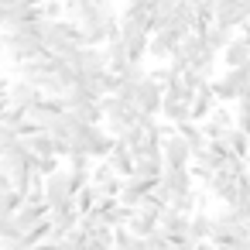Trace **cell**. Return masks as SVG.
Instances as JSON below:
<instances>
[{
	"mask_svg": "<svg viewBox=\"0 0 250 250\" xmlns=\"http://www.w3.org/2000/svg\"><path fill=\"white\" fill-rule=\"evenodd\" d=\"M103 48H106V59H110V69H113V72H124V69L130 65V52H127V45H124L120 35H113Z\"/></svg>",
	"mask_w": 250,
	"mask_h": 250,
	"instance_id": "obj_14",
	"label": "cell"
},
{
	"mask_svg": "<svg viewBox=\"0 0 250 250\" xmlns=\"http://www.w3.org/2000/svg\"><path fill=\"white\" fill-rule=\"evenodd\" d=\"M240 31H243V38H247V42H250V24H243V28H240Z\"/></svg>",
	"mask_w": 250,
	"mask_h": 250,
	"instance_id": "obj_27",
	"label": "cell"
},
{
	"mask_svg": "<svg viewBox=\"0 0 250 250\" xmlns=\"http://www.w3.org/2000/svg\"><path fill=\"white\" fill-rule=\"evenodd\" d=\"M182 38H185V31H178V28H161V31H154L151 35V59H158V62H168L175 52H178V45H182Z\"/></svg>",
	"mask_w": 250,
	"mask_h": 250,
	"instance_id": "obj_5",
	"label": "cell"
},
{
	"mask_svg": "<svg viewBox=\"0 0 250 250\" xmlns=\"http://www.w3.org/2000/svg\"><path fill=\"white\" fill-rule=\"evenodd\" d=\"M134 103L141 106V113H158V117H161L165 83H161V79H154V76H151V69H147V76L141 79V86H137V100H134Z\"/></svg>",
	"mask_w": 250,
	"mask_h": 250,
	"instance_id": "obj_3",
	"label": "cell"
},
{
	"mask_svg": "<svg viewBox=\"0 0 250 250\" xmlns=\"http://www.w3.org/2000/svg\"><path fill=\"white\" fill-rule=\"evenodd\" d=\"M223 62H226V69H233V65H243V62H250V42L240 35V38H233L226 48H223Z\"/></svg>",
	"mask_w": 250,
	"mask_h": 250,
	"instance_id": "obj_16",
	"label": "cell"
},
{
	"mask_svg": "<svg viewBox=\"0 0 250 250\" xmlns=\"http://www.w3.org/2000/svg\"><path fill=\"white\" fill-rule=\"evenodd\" d=\"M141 120V106L137 103H127L124 110H113V113H106L103 117V127L113 134V137H120V134H127L134 124Z\"/></svg>",
	"mask_w": 250,
	"mask_h": 250,
	"instance_id": "obj_8",
	"label": "cell"
},
{
	"mask_svg": "<svg viewBox=\"0 0 250 250\" xmlns=\"http://www.w3.org/2000/svg\"><path fill=\"white\" fill-rule=\"evenodd\" d=\"M212 226H216V219H212V212H209L206 206H199V209L192 212V223H188V233L195 236V243H199V247H206V243L212 240Z\"/></svg>",
	"mask_w": 250,
	"mask_h": 250,
	"instance_id": "obj_9",
	"label": "cell"
},
{
	"mask_svg": "<svg viewBox=\"0 0 250 250\" xmlns=\"http://www.w3.org/2000/svg\"><path fill=\"white\" fill-rule=\"evenodd\" d=\"M18 141H21V134H18V130L7 124V120H0V154H4L7 147H14Z\"/></svg>",
	"mask_w": 250,
	"mask_h": 250,
	"instance_id": "obj_22",
	"label": "cell"
},
{
	"mask_svg": "<svg viewBox=\"0 0 250 250\" xmlns=\"http://www.w3.org/2000/svg\"><path fill=\"white\" fill-rule=\"evenodd\" d=\"M216 106H219V100H216V93H212V79H209V83L195 93V100H192V120H199V124H202Z\"/></svg>",
	"mask_w": 250,
	"mask_h": 250,
	"instance_id": "obj_11",
	"label": "cell"
},
{
	"mask_svg": "<svg viewBox=\"0 0 250 250\" xmlns=\"http://www.w3.org/2000/svg\"><path fill=\"white\" fill-rule=\"evenodd\" d=\"M4 42H7V59H14V65L48 52L38 21H31V24H18V28H7V31H4Z\"/></svg>",
	"mask_w": 250,
	"mask_h": 250,
	"instance_id": "obj_1",
	"label": "cell"
},
{
	"mask_svg": "<svg viewBox=\"0 0 250 250\" xmlns=\"http://www.w3.org/2000/svg\"><path fill=\"white\" fill-rule=\"evenodd\" d=\"M7 18H11V4L0 0V28H7Z\"/></svg>",
	"mask_w": 250,
	"mask_h": 250,
	"instance_id": "obj_25",
	"label": "cell"
},
{
	"mask_svg": "<svg viewBox=\"0 0 250 250\" xmlns=\"http://www.w3.org/2000/svg\"><path fill=\"white\" fill-rule=\"evenodd\" d=\"M7 93H11V103H14V106H21V110H31V106H38V103L45 100V89H42L38 83H31V79H24V76H18V79H11V86H7Z\"/></svg>",
	"mask_w": 250,
	"mask_h": 250,
	"instance_id": "obj_4",
	"label": "cell"
},
{
	"mask_svg": "<svg viewBox=\"0 0 250 250\" xmlns=\"http://www.w3.org/2000/svg\"><path fill=\"white\" fill-rule=\"evenodd\" d=\"M188 223H192V212H182V209H175V206H165V212H161V229H168L171 236H178V233H188Z\"/></svg>",
	"mask_w": 250,
	"mask_h": 250,
	"instance_id": "obj_13",
	"label": "cell"
},
{
	"mask_svg": "<svg viewBox=\"0 0 250 250\" xmlns=\"http://www.w3.org/2000/svg\"><path fill=\"white\" fill-rule=\"evenodd\" d=\"M202 42H206V48H212V52H219L223 55V48L233 42V28H223V24H209L206 31H202Z\"/></svg>",
	"mask_w": 250,
	"mask_h": 250,
	"instance_id": "obj_17",
	"label": "cell"
},
{
	"mask_svg": "<svg viewBox=\"0 0 250 250\" xmlns=\"http://www.w3.org/2000/svg\"><path fill=\"white\" fill-rule=\"evenodd\" d=\"M134 175L141 178H161L165 175V154H141L134 165Z\"/></svg>",
	"mask_w": 250,
	"mask_h": 250,
	"instance_id": "obj_18",
	"label": "cell"
},
{
	"mask_svg": "<svg viewBox=\"0 0 250 250\" xmlns=\"http://www.w3.org/2000/svg\"><path fill=\"white\" fill-rule=\"evenodd\" d=\"M7 188H14V182H11V175L0 168V192H7Z\"/></svg>",
	"mask_w": 250,
	"mask_h": 250,
	"instance_id": "obj_26",
	"label": "cell"
},
{
	"mask_svg": "<svg viewBox=\"0 0 250 250\" xmlns=\"http://www.w3.org/2000/svg\"><path fill=\"white\" fill-rule=\"evenodd\" d=\"M106 158H110V165H113V168H117V171H120L124 178H127V175H134V165H137V154L130 151V144H127L124 137H117V144H113V151H110Z\"/></svg>",
	"mask_w": 250,
	"mask_h": 250,
	"instance_id": "obj_10",
	"label": "cell"
},
{
	"mask_svg": "<svg viewBox=\"0 0 250 250\" xmlns=\"http://www.w3.org/2000/svg\"><path fill=\"white\" fill-rule=\"evenodd\" d=\"M96 202H100V188L89 182V185H83L79 192H76V206H79V212L83 216H89L93 209H96Z\"/></svg>",
	"mask_w": 250,
	"mask_h": 250,
	"instance_id": "obj_20",
	"label": "cell"
},
{
	"mask_svg": "<svg viewBox=\"0 0 250 250\" xmlns=\"http://www.w3.org/2000/svg\"><path fill=\"white\" fill-rule=\"evenodd\" d=\"M62 165H65L62 154H45V158H38V171H42V175H52V171H59Z\"/></svg>",
	"mask_w": 250,
	"mask_h": 250,
	"instance_id": "obj_23",
	"label": "cell"
},
{
	"mask_svg": "<svg viewBox=\"0 0 250 250\" xmlns=\"http://www.w3.org/2000/svg\"><path fill=\"white\" fill-rule=\"evenodd\" d=\"M161 120H171V124L192 120V103H188V100H171V96H165V103H161Z\"/></svg>",
	"mask_w": 250,
	"mask_h": 250,
	"instance_id": "obj_15",
	"label": "cell"
},
{
	"mask_svg": "<svg viewBox=\"0 0 250 250\" xmlns=\"http://www.w3.org/2000/svg\"><path fill=\"white\" fill-rule=\"evenodd\" d=\"M247 21V0H216V24L223 28H243Z\"/></svg>",
	"mask_w": 250,
	"mask_h": 250,
	"instance_id": "obj_7",
	"label": "cell"
},
{
	"mask_svg": "<svg viewBox=\"0 0 250 250\" xmlns=\"http://www.w3.org/2000/svg\"><path fill=\"white\" fill-rule=\"evenodd\" d=\"M212 93H216L219 103H236V100H240V89H236V83H233L226 72H223L219 79L212 76Z\"/></svg>",
	"mask_w": 250,
	"mask_h": 250,
	"instance_id": "obj_19",
	"label": "cell"
},
{
	"mask_svg": "<svg viewBox=\"0 0 250 250\" xmlns=\"http://www.w3.org/2000/svg\"><path fill=\"white\" fill-rule=\"evenodd\" d=\"M45 18H65V0H42Z\"/></svg>",
	"mask_w": 250,
	"mask_h": 250,
	"instance_id": "obj_24",
	"label": "cell"
},
{
	"mask_svg": "<svg viewBox=\"0 0 250 250\" xmlns=\"http://www.w3.org/2000/svg\"><path fill=\"white\" fill-rule=\"evenodd\" d=\"M69 199H76V188H72V175H69V168L62 165L59 171L45 175V202L55 209V206H62V202H69Z\"/></svg>",
	"mask_w": 250,
	"mask_h": 250,
	"instance_id": "obj_2",
	"label": "cell"
},
{
	"mask_svg": "<svg viewBox=\"0 0 250 250\" xmlns=\"http://www.w3.org/2000/svg\"><path fill=\"white\" fill-rule=\"evenodd\" d=\"M161 182H165L171 192H188V188H195V175H192L188 165H182V168H165Z\"/></svg>",
	"mask_w": 250,
	"mask_h": 250,
	"instance_id": "obj_12",
	"label": "cell"
},
{
	"mask_svg": "<svg viewBox=\"0 0 250 250\" xmlns=\"http://www.w3.org/2000/svg\"><path fill=\"white\" fill-rule=\"evenodd\" d=\"M89 243L93 247H113V226H89Z\"/></svg>",
	"mask_w": 250,
	"mask_h": 250,
	"instance_id": "obj_21",
	"label": "cell"
},
{
	"mask_svg": "<svg viewBox=\"0 0 250 250\" xmlns=\"http://www.w3.org/2000/svg\"><path fill=\"white\" fill-rule=\"evenodd\" d=\"M161 154H165V168H182V165H192V144H188L178 130L165 137Z\"/></svg>",
	"mask_w": 250,
	"mask_h": 250,
	"instance_id": "obj_6",
	"label": "cell"
}]
</instances>
